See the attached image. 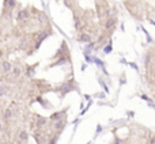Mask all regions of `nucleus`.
Masks as SVG:
<instances>
[{
    "mask_svg": "<svg viewBox=\"0 0 155 144\" xmlns=\"http://www.w3.org/2000/svg\"><path fill=\"white\" fill-rule=\"evenodd\" d=\"M3 70H4V72H8L11 70V64L10 63H3Z\"/></svg>",
    "mask_w": 155,
    "mask_h": 144,
    "instance_id": "2",
    "label": "nucleus"
},
{
    "mask_svg": "<svg viewBox=\"0 0 155 144\" xmlns=\"http://www.w3.org/2000/svg\"><path fill=\"white\" fill-rule=\"evenodd\" d=\"M68 90H70V86H68V84L63 86V91H68Z\"/></svg>",
    "mask_w": 155,
    "mask_h": 144,
    "instance_id": "7",
    "label": "nucleus"
},
{
    "mask_svg": "<svg viewBox=\"0 0 155 144\" xmlns=\"http://www.w3.org/2000/svg\"><path fill=\"white\" fill-rule=\"evenodd\" d=\"M14 75H15V76H18V75H19V70H18V68H14Z\"/></svg>",
    "mask_w": 155,
    "mask_h": 144,
    "instance_id": "9",
    "label": "nucleus"
},
{
    "mask_svg": "<svg viewBox=\"0 0 155 144\" xmlns=\"http://www.w3.org/2000/svg\"><path fill=\"white\" fill-rule=\"evenodd\" d=\"M4 117H5V118H11V117H12V112H11V110H5Z\"/></svg>",
    "mask_w": 155,
    "mask_h": 144,
    "instance_id": "4",
    "label": "nucleus"
},
{
    "mask_svg": "<svg viewBox=\"0 0 155 144\" xmlns=\"http://www.w3.org/2000/svg\"><path fill=\"white\" fill-rule=\"evenodd\" d=\"M80 41H90V37L88 35H83V37H80Z\"/></svg>",
    "mask_w": 155,
    "mask_h": 144,
    "instance_id": "5",
    "label": "nucleus"
},
{
    "mask_svg": "<svg viewBox=\"0 0 155 144\" xmlns=\"http://www.w3.org/2000/svg\"><path fill=\"white\" fill-rule=\"evenodd\" d=\"M27 140V133L26 132H21V142H26Z\"/></svg>",
    "mask_w": 155,
    "mask_h": 144,
    "instance_id": "3",
    "label": "nucleus"
},
{
    "mask_svg": "<svg viewBox=\"0 0 155 144\" xmlns=\"http://www.w3.org/2000/svg\"><path fill=\"white\" fill-rule=\"evenodd\" d=\"M5 94V88L4 87H0V95H4Z\"/></svg>",
    "mask_w": 155,
    "mask_h": 144,
    "instance_id": "6",
    "label": "nucleus"
},
{
    "mask_svg": "<svg viewBox=\"0 0 155 144\" xmlns=\"http://www.w3.org/2000/svg\"><path fill=\"white\" fill-rule=\"evenodd\" d=\"M0 131H2V124H0Z\"/></svg>",
    "mask_w": 155,
    "mask_h": 144,
    "instance_id": "10",
    "label": "nucleus"
},
{
    "mask_svg": "<svg viewBox=\"0 0 155 144\" xmlns=\"http://www.w3.org/2000/svg\"><path fill=\"white\" fill-rule=\"evenodd\" d=\"M29 18V14H27V11H21L19 12V19L21 21H23V19H27Z\"/></svg>",
    "mask_w": 155,
    "mask_h": 144,
    "instance_id": "1",
    "label": "nucleus"
},
{
    "mask_svg": "<svg viewBox=\"0 0 155 144\" xmlns=\"http://www.w3.org/2000/svg\"><path fill=\"white\" fill-rule=\"evenodd\" d=\"M45 37H46V33H42V34L40 35V38H38V40H40V41H42L44 38H45Z\"/></svg>",
    "mask_w": 155,
    "mask_h": 144,
    "instance_id": "8",
    "label": "nucleus"
}]
</instances>
